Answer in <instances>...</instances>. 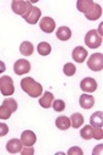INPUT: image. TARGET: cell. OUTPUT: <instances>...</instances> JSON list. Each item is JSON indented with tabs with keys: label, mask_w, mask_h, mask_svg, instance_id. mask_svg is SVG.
<instances>
[{
	"label": "cell",
	"mask_w": 103,
	"mask_h": 155,
	"mask_svg": "<svg viewBox=\"0 0 103 155\" xmlns=\"http://www.w3.org/2000/svg\"><path fill=\"white\" fill-rule=\"evenodd\" d=\"M76 7L89 20H96L102 16V7L94 4L92 0H77Z\"/></svg>",
	"instance_id": "cell-1"
},
{
	"label": "cell",
	"mask_w": 103,
	"mask_h": 155,
	"mask_svg": "<svg viewBox=\"0 0 103 155\" xmlns=\"http://www.w3.org/2000/svg\"><path fill=\"white\" fill-rule=\"evenodd\" d=\"M20 87L31 98H38L43 93L42 84L35 81L33 78H24L20 81Z\"/></svg>",
	"instance_id": "cell-2"
},
{
	"label": "cell",
	"mask_w": 103,
	"mask_h": 155,
	"mask_svg": "<svg viewBox=\"0 0 103 155\" xmlns=\"http://www.w3.org/2000/svg\"><path fill=\"white\" fill-rule=\"evenodd\" d=\"M84 43L90 48H98L102 44V36H100L98 31L91 29L86 33V35L84 37Z\"/></svg>",
	"instance_id": "cell-3"
},
{
	"label": "cell",
	"mask_w": 103,
	"mask_h": 155,
	"mask_svg": "<svg viewBox=\"0 0 103 155\" xmlns=\"http://www.w3.org/2000/svg\"><path fill=\"white\" fill-rule=\"evenodd\" d=\"M0 92L2 96H12L15 92V87H14V81L9 75H4L0 78Z\"/></svg>",
	"instance_id": "cell-4"
},
{
	"label": "cell",
	"mask_w": 103,
	"mask_h": 155,
	"mask_svg": "<svg viewBox=\"0 0 103 155\" xmlns=\"http://www.w3.org/2000/svg\"><path fill=\"white\" fill-rule=\"evenodd\" d=\"M34 6H31V1H25V0H14L11 2L12 12L17 15L24 16L31 10Z\"/></svg>",
	"instance_id": "cell-5"
},
{
	"label": "cell",
	"mask_w": 103,
	"mask_h": 155,
	"mask_svg": "<svg viewBox=\"0 0 103 155\" xmlns=\"http://www.w3.org/2000/svg\"><path fill=\"white\" fill-rule=\"evenodd\" d=\"M89 69L92 71H101L103 69V54L102 53H94L88 60Z\"/></svg>",
	"instance_id": "cell-6"
},
{
	"label": "cell",
	"mask_w": 103,
	"mask_h": 155,
	"mask_svg": "<svg viewBox=\"0 0 103 155\" xmlns=\"http://www.w3.org/2000/svg\"><path fill=\"white\" fill-rule=\"evenodd\" d=\"M31 71V63L25 58H20L14 64V72L17 75H23Z\"/></svg>",
	"instance_id": "cell-7"
},
{
	"label": "cell",
	"mask_w": 103,
	"mask_h": 155,
	"mask_svg": "<svg viewBox=\"0 0 103 155\" xmlns=\"http://www.w3.org/2000/svg\"><path fill=\"white\" fill-rule=\"evenodd\" d=\"M40 16H42V12H40V9H39L38 7H33L29 12H27L26 15L23 16V18L26 20L28 24L34 25V24H36L39 20Z\"/></svg>",
	"instance_id": "cell-8"
},
{
	"label": "cell",
	"mask_w": 103,
	"mask_h": 155,
	"mask_svg": "<svg viewBox=\"0 0 103 155\" xmlns=\"http://www.w3.org/2000/svg\"><path fill=\"white\" fill-rule=\"evenodd\" d=\"M80 87L84 92H94L98 88V83L93 78H84L81 81Z\"/></svg>",
	"instance_id": "cell-9"
},
{
	"label": "cell",
	"mask_w": 103,
	"mask_h": 155,
	"mask_svg": "<svg viewBox=\"0 0 103 155\" xmlns=\"http://www.w3.org/2000/svg\"><path fill=\"white\" fill-rule=\"evenodd\" d=\"M55 26H56V24H55L53 18H50V17H44L39 21V27H40V29L44 33H47V34L53 33L54 29H55Z\"/></svg>",
	"instance_id": "cell-10"
},
{
	"label": "cell",
	"mask_w": 103,
	"mask_h": 155,
	"mask_svg": "<svg viewBox=\"0 0 103 155\" xmlns=\"http://www.w3.org/2000/svg\"><path fill=\"white\" fill-rule=\"evenodd\" d=\"M20 140L21 143L25 145V146H33L36 140H37V137H36V134L31 130H25V132L21 133V136H20Z\"/></svg>",
	"instance_id": "cell-11"
},
{
	"label": "cell",
	"mask_w": 103,
	"mask_h": 155,
	"mask_svg": "<svg viewBox=\"0 0 103 155\" xmlns=\"http://www.w3.org/2000/svg\"><path fill=\"white\" fill-rule=\"evenodd\" d=\"M73 60L77 63H83L85 58H88V51L82 46H76L72 52Z\"/></svg>",
	"instance_id": "cell-12"
},
{
	"label": "cell",
	"mask_w": 103,
	"mask_h": 155,
	"mask_svg": "<svg viewBox=\"0 0 103 155\" xmlns=\"http://www.w3.org/2000/svg\"><path fill=\"white\" fill-rule=\"evenodd\" d=\"M6 150L11 154H16V153H19L23 150V143L21 140L18 138H12V140H8L7 145H6Z\"/></svg>",
	"instance_id": "cell-13"
},
{
	"label": "cell",
	"mask_w": 103,
	"mask_h": 155,
	"mask_svg": "<svg viewBox=\"0 0 103 155\" xmlns=\"http://www.w3.org/2000/svg\"><path fill=\"white\" fill-rule=\"evenodd\" d=\"M80 106L83 109H91L94 106V98H93V96L83 93L80 97Z\"/></svg>",
	"instance_id": "cell-14"
},
{
	"label": "cell",
	"mask_w": 103,
	"mask_h": 155,
	"mask_svg": "<svg viewBox=\"0 0 103 155\" xmlns=\"http://www.w3.org/2000/svg\"><path fill=\"white\" fill-rule=\"evenodd\" d=\"M54 101V96L53 93L48 92V91H46L44 94H43L42 98H39V105L42 106L43 108L45 109H48L52 107V104H53Z\"/></svg>",
	"instance_id": "cell-15"
},
{
	"label": "cell",
	"mask_w": 103,
	"mask_h": 155,
	"mask_svg": "<svg viewBox=\"0 0 103 155\" xmlns=\"http://www.w3.org/2000/svg\"><path fill=\"white\" fill-rule=\"evenodd\" d=\"M56 37H57L60 41L62 42H65V41H69L71 37H72V31L69 27L66 26H62L57 29L56 31Z\"/></svg>",
	"instance_id": "cell-16"
},
{
	"label": "cell",
	"mask_w": 103,
	"mask_h": 155,
	"mask_svg": "<svg viewBox=\"0 0 103 155\" xmlns=\"http://www.w3.org/2000/svg\"><path fill=\"white\" fill-rule=\"evenodd\" d=\"M55 124H56V127H57L58 129H61V130H66V129H69V128L71 127V120H69V117L60 116L56 118Z\"/></svg>",
	"instance_id": "cell-17"
},
{
	"label": "cell",
	"mask_w": 103,
	"mask_h": 155,
	"mask_svg": "<svg viewBox=\"0 0 103 155\" xmlns=\"http://www.w3.org/2000/svg\"><path fill=\"white\" fill-rule=\"evenodd\" d=\"M102 111H96V113L92 114L90 117V123H91L92 127H102L103 125V115Z\"/></svg>",
	"instance_id": "cell-18"
},
{
	"label": "cell",
	"mask_w": 103,
	"mask_h": 155,
	"mask_svg": "<svg viewBox=\"0 0 103 155\" xmlns=\"http://www.w3.org/2000/svg\"><path fill=\"white\" fill-rule=\"evenodd\" d=\"M20 53L24 55V56H31L33 53H34V45L31 44V42H23L19 46Z\"/></svg>",
	"instance_id": "cell-19"
},
{
	"label": "cell",
	"mask_w": 103,
	"mask_h": 155,
	"mask_svg": "<svg viewBox=\"0 0 103 155\" xmlns=\"http://www.w3.org/2000/svg\"><path fill=\"white\" fill-rule=\"evenodd\" d=\"M69 120H71V125H72L73 128H80L81 125H83L84 123V117L81 114L75 113L71 116Z\"/></svg>",
	"instance_id": "cell-20"
},
{
	"label": "cell",
	"mask_w": 103,
	"mask_h": 155,
	"mask_svg": "<svg viewBox=\"0 0 103 155\" xmlns=\"http://www.w3.org/2000/svg\"><path fill=\"white\" fill-rule=\"evenodd\" d=\"M37 52L43 56H46L52 52V46L47 42H42L37 45Z\"/></svg>",
	"instance_id": "cell-21"
},
{
	"label": "cell",
	"mask_w": 103,
	"mask_h": 155,
	"mask_svg": "<svg viewBox=\"0 0 103 155\" xmlns=\"http://www.w3.org/2000/svg\"><path fill=\"white\" fill-rule=\"evenodd\" d=\"M80 135L82 138H84V140H86L93 138V127H92L91 125L84 126V127L81 129Z\"/></svg>",
	"instance_id": "cell-22"
},
{
	"label": "cell",
	"mask_w": 103,
	"mask_h": 155,
	"mask_svg": "<svg viewBox=\"0 0 103 155\" xmlns=\"http://www.w3.org/2000/svg\"><path fill=\"white\" fill-rule=\"evenodd\" d=\"M11 109L9 108L8 106L6 105H2L0 106V119H4V120H7L10 118V116H11Z\"/></svg>",
	"instance_id": "cell-23"
},
{
	"label": "cell",
	"mask_w": 103,
	"mask_h": 155,
	"mask_svg": "<svg viewBox=\"0 0 103 155\" xmlns=\"http://www.w3.org/2000/svg\"><path fill=\"white\" fill-rule=\"evenodd\" d=\"M63 71H64V74L66 77H73L76 72V68L72 63H66L63 68Z\"/></svg>",
	"instance_id": "cell-24"
},
{
	"label": "cell",
	"mask_w": 103,
	"mask_h": 155,
	"mask_svg": "<svg viewBox=\"0 0 103 155\" xmlns=\"http://www.w3.org/2000/svg\"><path fill=\"white\" fill-rule=\"evenodd\" d=\"M52 106H53L54 110L57 111V113H62V111H64V109H65V102L63 100H61V99L54 100Z\"/></svg>",
	"instance_id": "cell-25"
},
{
	"label": "cell",
	"mask_w": 103,
	"mask_h": 155,
	"mask_svg": "<svg viewBox=\"0 0 103 155\" xmlns=\"http://www.w3.org/2000/svg\"><path fill=\"white\" fill-rule=\"evenodd\" d=\"M2 104H4V105H6V106H8L9 108L11 109L12 113H15L16 110H17V108H18L17 101H16L15 99H12V98H7V99H5Z\"/></svg>",
	"instance_id": "cell-26"
},
{
	"label": "cell",
	"mask_w": 103,
	"mask_h": 155,
	"mask_svg": "<svg viewBox=\"0 0 103 155\" xmlns=\"http://www.w3.org/2000/svg\"><path fill=\"white\" fill-rule=\"evenodd\" d=\"M93 137L95 140H102L103 138V130L102 127H94L93 128Z\"/></svg>",
	"instance_id": "cell-27"
},
{
	"label": "cell",
	"mask_w": 103,
	"mask_h": 155,
	"mask_svg": "<svg viewBox=\"0 0 103 155\" xmlns=\"http://www.w3.org/2000/svg\"><path fill=\"white\" fill-rule=\"evenodd\" d=\"M67 154H69V155H82V154H83V151H82L80 147L74 146V147L69 148V152H67Z\"/></svg>",
	"instance_id": "cell-28"
},
{
	"label": "cell",
	"mask_w": 103,
	"mask_h": 155,
	"mask_svg": "<svg viewBox=\"0 0 103 155\" xmlns=\"http://www.w3.org/2000/svg\"><path fill=\"white\" fill-rule=\"evenodd\" d=\"M9 133V128L6 124L4 123H0V137H4Z\"/></svg>",
	"instance_id": "cell-29"
},
{
	"label": "cell",
	"mask_w": 103,
	"mask_h": 155,
	"mask_svg": "<svg viewBox=\"0 0 103 155\" xmlns=\"http://www.w3.org/2000/svg\"><path fill=\"white\" fill-rule=\"evenodd\" d=\"M20 153L23 155H26V154H34V148L31 147V146H29V148H27V146H26V148H24V150H21L20 151Z\"/></svg>",
	"instance_id": "cell-30"
},
{
	"label": "cell",
	"mask_w": 103,
	"mask_h": 155,
	"mask_svg": "<svg viewBox=\"0 0 103 155\" xmlns=\"http://www.w3.org/2000/svg\"><path fill=\"white\" fill-rule=\"evenodd\" d=\"M5 71H6V65H5V63L2 61H0V74L4 73Z\"/></svg>",
	"instance_id": "cell-31"
}]
</instances>
